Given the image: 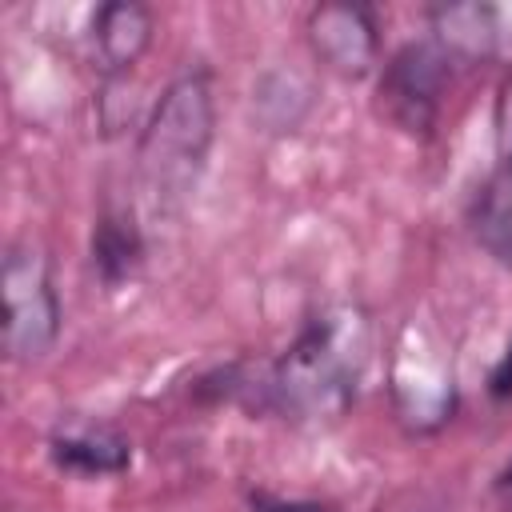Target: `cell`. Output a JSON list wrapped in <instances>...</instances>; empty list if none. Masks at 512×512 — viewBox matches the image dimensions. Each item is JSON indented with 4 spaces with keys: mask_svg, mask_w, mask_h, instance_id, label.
<instances>
[{
    "mask_svg": "<svg viewBox=\"0 0 512 512\" xmlns=\"http://www.w3.org/2000/svg\"><path fill=\"white\" fill-rule=\"evenodd\" d=\"M428 24H432V44L456 64H480L496 56L500 44V20L492 4H436L428 8Z\"/></svg>",
    "mask_w": 512,
    "mask_h": 512,
    "instance_id": "8992f818",
    "label": "cell"
},
{
    "mask_svg": "<svg viewBox=\"0 0 512 512\" xmlns=\"http://www.w3.org/2000/svg\"><path fill=\"white\" fill-rule=\"evenodd\" d=\"M492 396H512V348L500 360V368L492 372Z\"/></svg>",
    "mask_w": 512,
    "mask_h": 512,
    "instance_id": "7c38bea8",
    "label": "cell"
},
{
    "mask_svg": "<svg viewBox=\"0 0 512 512\" xmlns=\"http://www.w3.org/2000/svg\"><path fill=\"white\" fill-rule=\"evenodd\" d=\"M308 44L316 52V60L348 80H360L376 68L380 56V36L376 24L368 16V8L360 4H320L308 16Z\"/></svg>",
    "mask_w": 512,
    "mask_h": 512,
    "instance_id": "5b68a950",
    "label": "cell"
},
{
    "mask_svg": "<svg viewBox=\"0 0 512 512\" xmlns=\"http://www.w3.org/2000/svg\"><path fill=\"white\" fill-rule=\"evenodd\" d=\"M260 512H324V508H316V504H260Z\"/></svg>",
    "mask_w": 512,
    "mask_h": 512,
    "instance_id": "4fadbf2b",
    "label": "cell"
},
{
    "mask_svg": "<svg viewBox=\"0 0 512 512\" xmlns=\"http://www.w3.org/2000/svg\"><path fill=\"white\" fill-rule=\"evenodd\" d=\"M92 44H96V56H100V68L108 76H120L128 72L144 48L152 44V12L136 0H112L96 12V24H92Z\"/></svg>",
    "mask_w": 512,
    "mask_h": 512,
    "instance_id": "52a82bcc",
    "label": "cell"
},
{
    "mask_svg": "<svg viewBox=\"0 0 512 512\" xmlns=\"http://www.w3.org/2000/svg\"><path fill=\"white\" fill-rule=\"evenodd\" d=\"M472 232L488 256L512 268V160H500V168L480 184L472 200Z\"/></svg>",
    "mask_w": 512,
    "mask_h": 512,
    "instance_id": "ba28073f",
    "label": "cell"
},
{
    "mask_svg": "<svg viewBox=\"0 0 512 512\" xmlns=\"http://www.w3.org/2000/svg\"><path fill=\"white\" fill-rule=\"evenodd\" d=\"M4 292V348L12 360H40L60 332V300L48 256L32 244H12L0 272Z\"/></svg>",
    "mask_w": 512,
    "mask_h": 512,
    "instance_id": "3957f363",
    "label": "cell"
},
{
    "mask_svg": "<svg viewBox=\"0 0 512 512\" xmlns=\"http://www.w3.org/2000/svg\"><path fill=\"white\" fill-rule=\"evenodd\" d=\"M496 152L500 160H512V72L496 96Z\"/></svg>",
    "mask_w": 512,
    "mask_h": 512,
    "instance_id": "8fae6325",
    "label": "cell"
},
{
    "mask_svg": "<svg viewBox=\"0 0 512 512\" xmlns=\"http://www.w3.org/2000/svg\"><path fill=\"white\" fill-rule=\"evenodd\" d=\"M92 264L100 268V276L108 284L124 280L140 264V236H136V228L124 224V220L104 216L96 224V232H92Z\"/></svg>",
    "mask_w": 512,
    "mask_h": 512,
    "instance_id": "30bf717a",
    "label": "cell"
},
{
    "mask_svg": "<svg viewBox=\"0 0 512 512\" xmlns=\"http://www.w3.org/2000/svg\"><path fill=\"white\" fill-rule=\"evenodd\" d=\"M448 76H452V60L432 40L404 44L380 76V108L404 132H432Z\"/></svg>",
    "mask_w": 512,
    "mask_h": 512,
    "instance_id": "277c9868",
    "label": "cell"
},
{
    "mask_svg": "<svg viewBox=\"0 0 512 512\" xmlns=\"http://www.w3.org/2000/svg\"><path fill=\"white\" fill-rule=\"evenodd\" d=\"M212 128H216L212 84L204 72H184L164 88L136 148L140 188L156 212L176 208L192 192L212 148Z\"/></svg>",
    "mask_w": 512,
    "mask_h": 512,
    "instance_id": "7a4b0ae2",
    "label": "cell"
},
{
    "mask_svg": "<svg viewBox=\"0 0 512 512\" xmlns=\"http://www.w3.org/2000/svg\"><path fill=\"white\" fill-rule=\"evenodd\" d=\"M372 356V324L360 304H332L304 324L268 376L272 404L292 420H336L356 400Z\"/></svg>",
    "mask_w": 512,
    "mask_h": 512,
    "instance_id": "6da1fadb",
    "label": "cell"
},
{
    "mask_svg": "<svg viewBox=\"0 0 512 512\" xmlns=\"http://www.w3.org/2000/svg\"><path fill=\"white\" fill-rule=\"evenodd\" d=\"M52 460L72 472H120L128 464V440L108 428H68L52 436Z\"/></svg>",
    "mask_w": 512,
    "mask_h": 512,
    "instance_id": "9c48e42d",
    "label": "cell"
}]
</instances>
